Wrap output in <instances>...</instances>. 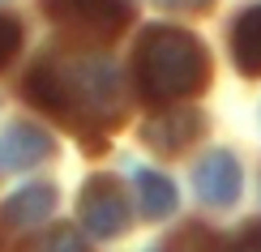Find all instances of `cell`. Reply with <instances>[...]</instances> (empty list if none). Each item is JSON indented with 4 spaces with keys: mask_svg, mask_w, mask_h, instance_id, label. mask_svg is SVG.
Returning a JSON list of instances; mask_svg holds the SVG:
<instances>
[{
    "mask_svg": "<svg viewBox=\"0 0 261 252\" xmlns=\"http://www.w3.org/2000/svg\"><path fill=\"white\" fill-rule=\"evenodd\" d=\"M137 192H141V214L146 218H167L176 210V184L159 171H137Z\"/></svg>",
    "mask_w": 261,
    "mask_h": 252,
    "instance_id": "30bf717a",
    "label": "cell"
},
{
    "mask_svg": "<svg viewBox=\"0 0 261 252\" xmlns=\"http://www.w3.org/2000/svg\"><path fill=\"white\" fill-rule=\"evenodd\" d=\"M154 252H163V248H154Z\"/></svg>",
    "mask_w": 261,
    "mask_h": 252,
    "instance_id": "2e32d148",
    "label": "cell"
},
{
    "mask_svg": "<svg viewBox=\"0 0 261 252\" xmlns=\"http://www.w3.org/2000/svg\"><path fill=\"white\" fill-rule=\"evenodd\" d=\"M51 210H56V188L51 184H26L5 201V218L13 227H39L47 222Z\"/></svg>",
    "mask_w": 261,
    "mask_h": 252,
    "instance_id": "9c48e42d",
    "label": "cell"
},
{
    "mask_svg": "<svg viewBox=\"0 0 261 252\" xmlns=\"http://www.w3.org/2000/svg\"><path fill=\"white\" fill-rule=\"evenodd\" d=\"M133 73H137V90L150 103H176V98L197 94L210 81V56H205L201 39L189 30L150 26L137 39Z\"/></svg>",
    "mask_w": 261,
    "mask_h": 252,
    "instance_id": "7a4b0ae2",
    "label": "cell"
},
{
    "mask_svg": "<svg viewBox=\"0 0 261 252\" xmlns=\"http://www.w3.org/2000/svg\"><path fill=\"white\" fill-rule=\"evenodd\" d=\"M51 17L86 39H112L124 30V0H51Z\"/></svg>",
    "mask_w": 261,
    "mask_h": 252,
    "instance_id": "277c9868",
    "label": "cell"
},
{
    "mask_svg": "<svg viewBox=\"0 0 261 252\" xmlns=\"http://www.w3.org/2000/svg\"><path fill=\"white\" fill-rule=\"evenodd\" d=\"M163 5H171V9H184V13H197V9H210L214 0H163Z\"/></svg>",
    "mask_w": 261,
    "mask_h": 252,
    "instance_id": "9a60e30c",
    "label": "cell"
},
{
    "mask_svg": "<svg viewBox=\"0 0 261 252\" xmlns=\"http://www.w3.org/2000/svg\"><path fill=\"white\" fill-rule=\"evenodd\" d=\"M82 222L90 235L99 239H116L128 227V201L120 192V184L112 180V175H90V180L82 184Z\"/></svg>",
    "mask_w": 261,
    "mask_h": 252,
    "instance_id": "3957f363",
    "label": "cell"
},
{
    "mask_svg": "<svg viewBox=\"0 0 261 252\" xmlns=\"http://www.w3.org/2000/svg\"><path fill=\"white\" fill-rule=\"evenodd\" d=\"M51 137L43 133L35 124H9L5 133H0V175L9 171H30L39 167L43 158H51Z\"/></svg>",
    "mask_w": 261,
    "mask_h": 252,
    "instance_id": "52a82bcc",
    "label": "cell"
},
{
    "mask_svg": "<svg viewBox=\"0 0 261 252\" xmlns=\"http://www.w3.org/2000/svg\"><path fill=\"white\" fill-rule=\"evenodd\" d=\"M197 133H201V116L193 107H167V111L150 116L146 128H141L146 146L159 150V154H180L184 146L197 141Z\"/></svg>",
    "mask_w": 261,
    "mask_h": 252,
    "instance_id": "8992f818",
    "label": "cell"
},
{
    "mask_svg": "<svg viewBox=\"0 0 261 252\" xmlns=\"http://www.w3.org/2000/svg\"><path fill=\"white\" fill-rule=\"evenodd\" d=\"M30 103L77 124H112L124 111V77L107 56H47L26 77Z\"/></svg>",
    "mask_w": 261,
    "mask_h": 252,
    "instance_id": "6da1fadb",
    "label": "cell"
},
{
    "mask_svg": "<svg viewBox=\"0 0 261 252\" xmlns=\"http://www.w3.org/2000/svg\"><path fill=\"white\" fill-rule=\"evenodd\" d=\"M193 188L205 205H231L236 197H240V162L236 154H227V150H214V154H205L197 162V171H193Z\"/></svg>",
    "mask_w": 261,
    "mask_h": 252,
    "instance_id": "5b68a950",
    "label": "cell"
},
{
    "mask_svg": "<svg viewBox=\"0 0 261 252\" xmlns=\"http://www.w3.org/2000/svg\"><path fill=\"white\" fill-rule=\"evenodd\" d=\"M231 56L244 77H261V5L244 9L231 26Z\"/></svg>",
    "mask_w": 261,
    "mask_h": 252,
    "instance_id": "ba28073f",
    "label": "cell"
},
{
    "mask_svg": "<svg viewBox=\"0 0 261 252\" xmlns=\"http://www.w3.org/2000/svg\"><path fill=\"white\" fill-rule=\"evenodd\" d=\"M227 252H261V222H253V227H244V235L236 239Z\"/></svg>",
    "mask_w": 261,
    "mask_h": 252,
    "instance_id": "5bb4252c",
    "label": "cell"
},
{
    "mask_svg": "<svg viewBox=\"0 0 261 252\" xmlns=\"http://www.w3.org/2000/svg\"><path fill=\"white\" fill-rule=\"evenodd\" d=\"M163 252H219V239H214L210 231H205V227H184V231H176L167 239V244H163Z\"/></svg>",
    "mask_w": 261,
    "mask_h": 252,
    "instance_id": "7c38bea8",
    "label": "cell"
},
{
    "mask_svg": "<svg viewBox=\"0 0 261 252\" xmlns=\"http://www.w3.org/2000/svg\"><path fill=\"white\" fill-rule=\"evenodd\" d=\"M21 252H86V244H82V235L73 227H51L39 239H30Z\"/></svg>",
    "mask_w": 261,
    "mask_h": 252,
    "instance_id": "8fae6325",
    "label": "cell"
},
{
    "mask_svg": "<svg viewBox=\"0 0 261 252\" xmlns=\"http://www.w3.org/2000/svg\"><path fill=\"white\" fill-rule=\"evenodd\" d=\"M17 43H21L17 21H13V17H0V64H5V60L17 51Z\"/></svg>",
    "mask_w": 261,
    "mask_h": 252,
    "instance_id": "4fadbf2b",
    "label": "cell"
}]
</instances>
